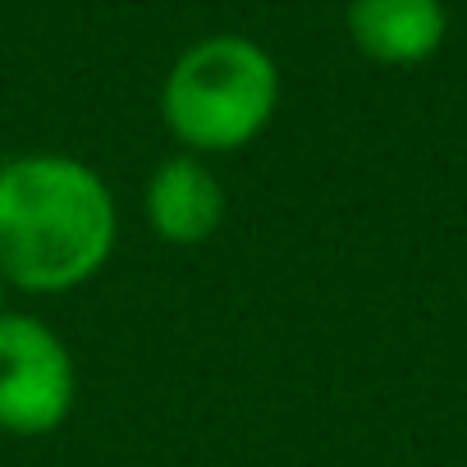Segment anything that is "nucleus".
<instances>
[{
  "label": "nucleus",
  "instance_id": "f257e3e1",
  "mask_svg": "<svg viewBox=\"0 0 467 467\" xmlns=\"http://www.w3.org/2000/svg\"><path fill=\"white\" fill-rule=\"evenodd\" d=\"M119 244L110 183L78 156L24 151L0 161V280L33 298L92 285Z\"/></svg>",
  "mask_w": 467,
  "mask_h": 467
},
{
  "label": "nucleus",
  "instance_id": "f03ea898",
  "mask_svg": "<svg viewBox=\"0 0 467 467\" xmlns=\"http://www.w3.org/2000/svg\"><path fill=\"white\" fill-rule=\"evenodd\" d=\"M280 110V65L244 33H211L179 51L161 83V119L192 156L253 147Z\"/></svg>",
  "mask_w": 467,
  "mask_h": 467
},
{
  "label": "nucleus",
  "instance_id": "7ed1b4c3",
  "mask_svg": "<svg viewBox=\"0 0 467 467\" xmlns=\"http://www.w3.org/2000/svg\"><path fill=\"white\" fill-rule=\"evenodd\" d=\"M78 403V367L69 344L28 312L0 317V435H56Z\"/></svg>",
  "mask_w": 467,
  "mask_h": 467
},
{
  "label": "nucleus",
  "instance_id": "20e7f679",
  "mask_svg": "<svg viewBox=\"0 0 467 467\" xmlns=\"http://www.w3.org/2000/svg\"><path fill=\"white\" fill-rule=\"evenodd\" d=\"M224 206L229 197L220 174L206 156L192 151L165 156L142 188V215L151 234L170 248H202L206 239H215L224 224Z\"/></svg>",
  "mask_w": 467,
  "mask_h": 467
},
{
  "label": "nucleus",
  "instance_id": "39448f33",
  "mask_svg": "<svg viewBox=\"0 0 467 467\" xmlns=\"http://www.w3.org/2000/svg\"><path fill=\"white\" fill-rule=\"evenodd\" d=\"M344 28L358 56L385 69L426 65L449 37L444 0H348Z\"/></svg>",
  "mask_w": 467,
  "mask_h": 467
},
{
  "label": "nucleus",
  "instance_id": "423d86ee",
  "mask_svg": "<svg viewBox=\"0 0 467 467\" xmlns=\"http://www.w3.org/2000/svg\"><path fill=\"white\" fill-rule=\"evenodd\" d=\"M5 294H10V289H5V280H0V317H5Z\"/></svg>",
  "mask_w": 467,
  "mask_h": 467
}]
</instances>
